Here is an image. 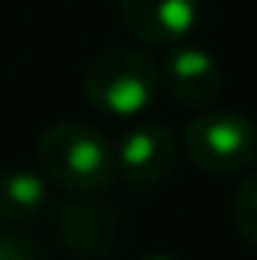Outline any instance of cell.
I'll return each instance as SVG.
<instances>
[{
  "instance_id": "5b68a950",
  "label": "cell",
  "mask_w": 257,
  "mask_h": 260,
  "mask_svg": "<svg viewBox=\"0 0 257 260\" xmlns=\"http://www.w3.org/2000/svg\"><path fill=\"white\" fill-rule=\"evenodd\" d=\"M56 234L63 241L66 250L79 257H109L116 247V234H119V221L116 211L109 204L92 201V194H76L70 201L56 204Z\"/></svg>"
},
{
  "instance_id": "52a82bcc",
  "label": "cell",
  "mask_w": 257,
  "mask_h": 260,
  "mask_svg": "<svg viewBox=\"0 0 257 260\" xmlns=\"http://www.w3.org/2000/svg\"><path fill=\"white\" fill-rule=\"evenodd\" d=\"M162 86L172 92L175 102L188 109H208L224 89V73L218 59L201 46H172L165 66H162Z\"/></svg>"
},
{
  "instance_id": "7a4b0ae2",
  "label": "cell",
  "mask_w": 257,
  "mask_h": 260,
  "mask_svg": "<svg viewBox=\"0 0 257 260\" xmlns=\"http://www.w3.org/2000/svg\"><path fill=\"white\" fill-rule=\"evenodd\" d=\"M162 86V70L155 59L132 46H112L99 53L83 76V92L99 112L128 119L142 115L155 102Z\"/></svg>"
},
{
  "instance_id": "277c9868",
  "label": "cell",
  "mask_w": 257,
  "mask_h": 260,
  "mask_svg": "<svg viewBox=\"0 0 257 260\" xmlns=\"http://www.w3.org/2000/svg\"><path fill=\"white\" fill-rule=\"evenodd\" d=\"M178 161V139L162 122H139L119 139L116 172L132 188H152L165 181Z\"/></svg>"
},
{
  "instance_id": "3957f363",
  "label": "cell",
  "mask_w": 257,
  "mask_h": 260,
  "mask_svg": "<svg viewBox=\"0 0 257 260\" xmlns=\"http://www.w3.org/2000/svg\"><path fill=\"white\" fill-rule=\"evenodd\" d=\"M185 155L198 172L214 178L241 175L257 161V125L241 112L208 109L188 122L181 135Z\"/></svg>"
},
{
  "instance_id": "8992f818",
  "label": "cell",
  "mask_w": 257,
  "mask_h": 260,
  "mask_svg": "<svg viewBox=\"0 0 257 260\" xmlns=\"http://www.w3.org/2000/svg\"><path fill=\"white\" fill-rule=\"evenodd\" d=\"M122 20L148 46H181L201 23V0H119Z\"/></svg>"
},
{
  "instance_id": "9c48e42d",
  "label": "cell",
  "mask_w": 257,
  "mask_h": 260,
  "mask_svg": "<svg viewBox=\"0 0 257 260\" xmlns=\"http://www.w3.org/2000/svg\"><path fill=\"white\" fill-rule=\"evenodd\" d=\"M234 224H238L241 237L251 247H257V172L244 178L234 194Z\"/></svg>"
},
{
  "instance_id": "ba28073f",
  "label": "cell",
  "mask_w": 257,
  "mask_h": 260,
  "mask_svg": "<svg viewBox=\"0 0 257 260\" xmlns=\"http://www.w3.org/2000/svg\"><path fill=\"white\" fill-rule=\"evenodd\" d=\"M50 204L46 175L30 168H7L0 172V217L7 224H23L37 217Z\"/></svg>"
},
{
  "instance_id": "6da1fadb",
  "label": "cell",
  "mask_w": 257,
  "mask_h": 260,
  "mask_svg": "<svg viewBox=\"0 0 257 260\" xmlns=\"http://www.w3.org/2000/svg\"><path fill=\"white\" fill-rule=\"evenodd\" d=\"M37 158L53 184L73 194H99L116 178V148L86 122H56L37 142Z\"/></svg>"
},
{
  "instance_id": "30bf717a",
  "label": "cell",
  "mask_w": 257,
  "mask_h": 260,
  "mask_svg": "<svg viewBox=\"0 0 257 260\" xmlns=\"http://www.w3.org/2000/svg\"><path fill=\"white\" fill-rule=\"evenodd\" d=\"M0 260H40V247L17 231H0Z\"/></svg>"
},
{
  "instance_id": "8fae6325",
  "label": "cell",
  "mask_w": 257,
  "mask_h": 260,
  "mask_svg": "<svg viewBox=\"0 0 257 260\" xmlns=\"http://www.w3.org/2000/svg\"><path fill=\"white\" fill-rule=\"evenodd\" d=\"M139 260H181V257H172V254H145V257H139Z\"/></svg>"
}]
</instances>
